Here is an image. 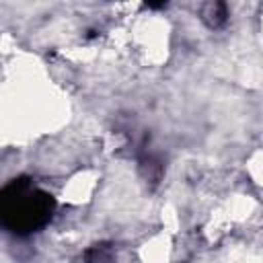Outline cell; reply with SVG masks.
Instances as JSON below:
<instances>
[{
	"instance_id": "obj_1",
	"label": "cell",
	"mask_w": 263,
	"mask_h": 263,
	"mask_svg": "<svg viewBox=\"0 0 263 263\" xmlns=\"http://www.w3.org/2000/svg\"><path fill=\"white\" fill-rule=\"evenodd\" d=\"M14 195H6V216H14L16 226L21 230H33L41 224L51 214V199L37 191L31 189L29 185H14Z\"/></svg>"
},
{
	"instance_id": "obj_2",
	"label": "cell",
	"mask_w": 263,
	"mask_h": 263,
	"mask_svg": "<svg viewBox=\"0 0 263 263\" xmlns=\"http://www.w3.org/2000/svg\"><path fill=\"white\" fill-rule=\"evenodd\" d=\"M201 18L208 27L216 29L226 21V6L222 2H208L201 6Z\"/></svg>"
},
{
	"instance_id": "obj_3",
	"label": "cell",
	"mask_w": 263,
	"mask_h": 263,
	"mask_svg": "<svg viewBox=\"0 0 263 263\" xmlns=\"http://www.w3.org/2000/svg\"><path fill=\"white\" fill-rule=\"evenodd\" d=\"M86 263H115V257L109 247H92L86 253Z\"/></svg>"
}]
</instances>
